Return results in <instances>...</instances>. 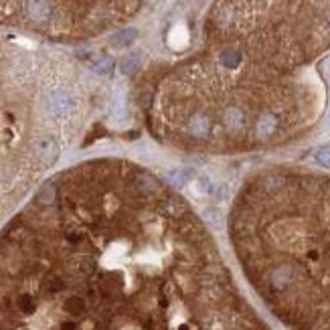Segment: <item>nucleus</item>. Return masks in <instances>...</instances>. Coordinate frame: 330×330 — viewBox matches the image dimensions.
<instances>
[{"label":"nucleus","mask_w":330,"mask_h":330,"mask_svg":"<svg viewBox=\"0 0 330 330\" xmlns=\"http://www.w3.org/2000/svg\"><path fill=\"white\" fill-rule=\"evenodd\" d=\"M138 36V32H136V28H123L117 36H115V45L117 47H126V45H130V43H134V38Z\"/></svg>","instance_id":"f03ea898"},{"label":"nucleus","mask_w":330,"mask_h":330,"mask_svg":"<svg viewBox=\"0 0 330 330\" xmlns=\"http://www.w3.org/2000/svg\"><path fill=\"white\" fill-rule=\"evenodd\" d=\"M140 63H142V55H140V53L126 55L123 61H121V71H123V73H134V71L140 69Z\"/></svg>","instance_id":"f257e3e1"},{"label":"nucleus","mask_w":330,"mask_h":330,"mask_svg":"<svg viewBox=\"0 0 330 330\" xmlns=\"http://www.w3.org/2000/svg\"><path fill=\"white\" fill-rule=\"evenodd\" d=\"M314 158H316V162H318L320 166L330 168V148H328V146L318 148V150H316V154H314Z\"/></svg>","instance_id":"7ed1b4c3"}]
</instances>
